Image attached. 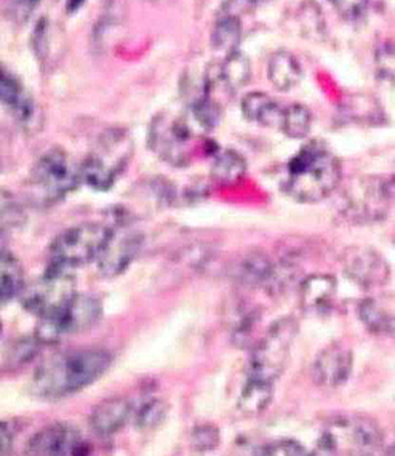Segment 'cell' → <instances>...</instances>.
<instances>
[{"label":"cell","instance_id":"obj_1","mask_svg":"<svg viewBox=\"0 0 395 456\" xmlns=\"http://www.w3.org/2000/svg\"><path fill=\"white\" fill-rule=\"evenodd\" d=\"M112 355L104 349H77L53 355L36 370L32 393L42 399H61L95 383L111 367Z\"/></svg>","mask_w":395,"mask_h":456},{"label":"cell","instance_id":"obj_2","mask_svg":"<svg viewBox=\"0 0 395 456\" xmlns=\"http://www.w3.org/2000/svg\"><path fill=\"white\" fill-rule=\"evenodd\" d=\"M340 159L322 142H309L292 159L285 180V192L301 204H317L340 188Z\"/></svg>","mask_w":395,"mask_h":456},{"label":"cell","instance_id":"obj_3","mask_svg":"<svg viewBox=\"0 0 395 456\" xmlns=\"http://www.w3.org/2000/svg\"><path fill=\"white\" fill-rule=\"evenodd\" d=\"M392 200L386 189V178L360 176L349 182L338 197V210L344 220L367 226L388 216Z\"/></svg>","mask_w":395,"mask_h":456},{"label":"cell","instance_id":"obj_4","mask_svg":"<svg viewBox=\"0 0 395 456\" xmlns=\"http://www.w3.org/2000/svg\"><path fill=\"white\" fill-rule=\"evenodd\" d=\"M132 156V142L120 130H111L101 136L96 148L80 164V180L95 191H109L114 186Z\"/></svg>","mask_w":395,"mask_h":456},{"label":"cell","instance_id":"obj_5","mask_svg":"<svg viewBox=\"0 0 395 456\" xmlns=\"http://www.w3.org/2000/svg\"><path fill=\"white\" fill-rule=\"evenodd\" d=\"M111 231L101 223H82L66 229L50 245L52 266L74 269L98 260Z\"/></svg>","mask_w":395,"mask_h":456},{"label":"cell","instance_id":"obj_6","mask_svg":"<svg viewBox=\"0 0 395 456\" xmlns=\"http://www.w3.org/2000/svg\"><path fill=\"white\" fill-rule=\"evenodd\" d=\"M32 192L40 202L55 204L79 186L80 168L60 148L47 151L32 167L29 175Z\"/></svg>","mask_w":395,"mask_h":456},{"label":"cell","instance_id":"obj_7","mask_svg":"<svg viewBox=\"0 0 395 456\" xmlns=\"http://www.w3.org/2000/svg\"><path fill=\"white\" fill-rule=\"evenodd\" d=\"M296 333L298 323L292 317H284L272 323L254 346L248 378L274 383L284 373Z\"/></svg>","mask_w":395,"mask_h":456},{"label":"cell","instance_id":"obj_8","mask_svg":"<svg viewBox=\"0 0 395 456\" xmlns=\"http://www.w3.org/2000/svg\"><path fill=\"white\" fill-rule=\"evenodd\" d=\"M76 295V281L71 269L52 266L45 274L26 285L20 298L24 309L40 319L61 314Z\"/></svg>","mask_w":395,"mask_h":456},{"label":"cell","instance_id":"obj_9","mask_svg":"<svg viewBox=\"0 0 395 456\" xmlns=\"http://www.w3.org/2000/svg\"><path fill=\"white\" fill-rule=\"evenodd\" d=\"M325 436L335 449L348 455L368 456L378 449L383 441L380 426L364 415H344L333 419Z\"/></svg>","mask_w":395,"mask_h":456},{"label":"cell","instance_id":"obj_10","mask_svg":"<svg viewBox=\"0 0 395 456\" xmlns=\"http://www.w3.org/2000/svg\"><path fill=\"white\" fill-rule=\"evenodd\" d=\"M150 148L170 166L182 167L190 159V130L181 118L158 116L149 132Z\"/></svg>","mask_w":395,"mask_h":456},{"label":"cell","instance_id":"obj_11","mask_svg":"<svg viewBox=\"0 0 395 456\" xmlns=\"http://www.w3.org/2000/svg\"><path fill=\"white\" fill-rule=\"evenodd\" d=\"M344 274L362 289H378L386 285L391 268L386 258L367 245H352L341 255Z\"/></svg>","mask_w":395,"mask_h":456},{"label":"cell","instance_id":"obj_12","mask_svg":"<svg viewBox=\"0 0 395 456\" xmlns=\"http://www.w3.org/2000/svg\"><path fill=\"white\" fill-rule=\"evenodd\" d=\"M142 237L133 229H112L111 236L104 245L103 252L98 256V271L104 277H117L127 271L141 250Z\"/></svg>","mask_w":395,"mask_h":456},{"label":"cell","instance_id":"obj_13","mask_svg":"<svg viewBox=\"0 0 395 456\" xmlns=\"http://www.w3.org/2000/svg\"><path fill=\"white\" fill-rule=\"evenodd\" d=\"M85 444L71 425L55 423L40 429L28 444V456H84Z\"/></svg>","mask_w":395,"mask_h":456},{"label":"cell","instance_id":"obj_14","mask_svg":"<svg viewBox=\"0 0 395 456\" xmlns=\"http://www.w3.org/2000/svg\"><path fill=\"white\" fill-rule=\"evenodd\" d=\"M352 351L344 343H332L320 351L312 365V375L317 385L338 387L344 385L352 371Z\"/></svg>","mask_w":395,"mask_h":456},{"label":"cell","instance_id":"obj_15","mask_svg":"<svg viewBox=\"0 0 395 456\" xmlns=\"http://www.w3.org/2000/svg\"><path fill=\"white\" fill-rule=\"evenodd\" d=\"M60 315L64 335L80 333L92 329L101 317V303L92 295H76L69 306Z\"/></svg>","mask_w":395,"mask_h":456},{"label":"cell","instance_id":"obj_16","mask_svg":"<svg viewBox=\"0 0 395 456\" xmlns=\"http://www.w3.org/2000/svg\"><path fill=\"white\" fill-rule=\"evenodd\" d=\"M132 417V403L124 397H111L100 402L90 415V425L100 436L119 433Z\"/></svg>","mask_w":395,"mask_h":456},{"label":"cell","instance_id":"obj_17","mask_svg":"<svg viewBox=\"0 0 395 456\" xmlns=\"http://www.w3.org/2000/svg\"><path fill=\"white\" fill-rule=\"evenodd\" d=\"M0 102L7 106L20 122H29L34 116L31 94L7 68H0Z\"/></svg>","mask_w":395,"mask_h":456},{"label":"cell","instance_id":"obj_18","mask_svg":"<svg viewBox=\"0 0 395 456\" xmlns=\"http://www.w3.org/2000/svg\"><path fill=\"white\" fill-rule=\"evenodd\" d=\"M336 279L328 274H312L300 283L301 306L306 311H322L336 295Z\"/></svg>","mask_w":395,"mask_h":456},{"label":"cell","instance_id":"obj_19","mask_svg":"<svg viewBox=\"0 0 395 456\" xmlns=\"http://www.w3.org/2000/svg\"><path fill=\"white\" fill-rule=\"evenodd\" d=\"M301 76L302 71H301L300 61L290 52L280 50L269 58L268 77L277 90L280 92L292 90L300 84Z\"/></svg>","mask_w":395,"mask_h":456},{"label":"cell","instance_id":"obj_20","mask_svg":"<svg viewBox=\"0 0 395 456\" xmlns=\"http://www.w3.org/2000/svg\"><path fill=\"white\" fill-rule=\"evenodd\" d=\"M242 112L246 120L256 122L262 126H278L284 116V108H280L269 94L254 92L244 96Z\"/></svg>","mask_w":395,"mask_h":456},{"label":"cell","instance_id":"obj_21","mask_svg":"<svg viewBox=\"0 0 395 456\" xmlns=\"http://www.w3.org/2000/svg\"><path fill=\"white\" fill-rule=\"evenodd\" d=\"M274 395V383L248 378L238 397V409L242 413L254 417L268 409Z\"/></svg>","mask_w":395,"mask_h":456},{"label":"cell","instance_id":"obj_22","mask_svg":"<svg viewBox=\"0 0 395 456\" xmlns=\"http://www.w3.org/2000/svg\"><path fill=\"white\" fill-rule=\"evenodd\" d=\"M24 271L13 255L0 252V303H7L23 293Z\"/></svg>","mask_w":395,"mask_h":456},{"label":"cell","instance_id":"obj_23","mask_svg":"<svg viewBox=\"0 0 395 456\" xmlns=\"http://www.w3.org/2000/svg\"><path fill=\"white\" fill-rule=\"evenodd\" d=\"M359 315L372 333L395 337V313L380 305L376 299H364L359 306Z\"/></svg>","mask_w":395,"mask_h":456},{"label":"cell","instance_id":"obj_24","mask_svg":"<svg viewBox=\"0 0 395 456\" xmlns=\"http://www.w3.org/2000/svg\"><path fill=\"white\" fill-rule=\"evenodd\" d=\"M246 172V159L238 154V151L226 150L222 151L214 158V167H212V178L214 182L222 186H230L240 182Z\"/></svg>","mask_w":395,"mask_h":456},{"label":"cell","instance_id":"obj_25","mask_svg":"<svg viewBox=\"0 0 395 456\" xmlns=\"http://www.w3.org/2000/svg\"><path fill=\"white\" fill-rule=\"evenodd\" d=\"M218 74L222 84L230 88V92H238L240 88L246 87L252 77V64L250 60L238 50L226 56Z\"/></svg>","mask_w":395,"mask_h":456},{"label":"cell","instance_id":"obj_26","mask_svg":"<svg viewBox=\"0 0 395 456\" xmlns=\"http://www.w3.org/2000/svg\"><path fill=\"white\" fill-rule=\"evenodd\" d=\"M242 39V23L238 16L222 15L214 24L212 32V44L218 52L226 56L238 52V44Z\"/></svg>","mask_w":395,"mask_h":456},{"label":"cell","instance_id":"obj_27","mask_svg":"<svg viewBox=\"0 0 395 456\" xmlns=\"http://www.w3.org/2000/svg\"><path fill=\"white\" fill-rule=\"evenodd\" d=\"M272 268H274V263L269 260L264 253H250L238 265V281L246 285H262L264 287L268 282L269 275L272 273Z\"/></svg>","mask_w":395,"mask_h":456},{"label":"cell","instance_id":"obj_28","mask_svg":"<svg viewBox=\"0 0 395 456\" xmlns=\"http://www.w3.org/2000/svg\"><path fill=\"white\" fill-rule=\"evenodd\" d=\"M312 126L310 110L302 104H292L285 108L280 130L292 140H302L308 136Z\"/></svg>","mask_w":395,"mask_h":456},{"label":"cell","instance_id":"obj_29","mask_svg":"<svg viewBox=\"0 0 395 456\" xmlns=\"http://www.w3.org/2000/svg\"><path fill=\"white\" fill-rule=\"evenodd\" d=\"M26 212L23 205L7 189L0 188V231L23 228Z\"/></svg>","mask_w":395,"mask_h":456},{"label":"cell","instance_id":"obj_30","mask_svg":"<svg viewBox=\"0 0 395 456\" xmlns=\"http://www.w3.org/2000/svg\"><path fill=\"white\" fill-rule=\"evenodd\" d=\"M192 110H194L196 120L204 128H214L220 122V118H222L220 106L208 96V94H202L200 98L194 102Z\"/></svg>","mask_w":395,"mask_h":456},{"label":"cell","instance_id":"obj_31","mask_svg":"<svg viewBox=\"0 0 395 456\" xmlns=\"http://www.w3.org/2000/svg\"><path fill=\"white\" fill-rule=\"evenodd\" d=\"M336 13L348 23H359L370 10V0H328Z\"/></svg>","mask_w":395,"mask_h":456},{"label":"cell","instance_id":"obj_32","mask_svg":"<svg viewBox=\"0 0 395 456\" xmlns=\"http://www.w3.org/2000/svg\"><path fill=\"white\" fill-rule=\"evenodd\" d=\"M190 441H192L194 449L198 452H210V450L216 449L220 444V431L212 425L198 426L192 431Z\"/></svg>","mask_w":395,"mask_h":456},{"label":"cell","instance_id":"obj_33","mask_svg":"<svg viewBox=\"0 0 395 456\" xmlns=\"http://www.w3.org/2000/svg\"><path fill=\"white\" fill-rule=\"evenodd\" d=\"M166 415V405L162 401H150L138 413V426L142 429L156 428L164 421Z\"/></svg>","mask_w":395,"mask_h":456},{"label":"cell","instance_id":"obj_34","mask_svg":"<svg viewBox=\"0 0 395 456\" xmlns=\"http://www.w3.org/2000/svg\"><path fill=\"white\" fill-rule=\"evenodd\" d=\"M304 447L301 445L300 442L292 441V439H285V441H278L272 445H269L268 449L264 450V456H308Z\"/></svg>","mask_w":395,"mask_h":456},{"label":"cell","instance_id":"obj_35","mask_svg":"<svg viewBox=\"0 0 395 456\" xmlns=\"http://www.w3.org/2000/svg\"><path fill=\"white\" fill-rule=\"evenodd\" d=\"M378 66H380V71L386 79L394 82L395 84V48L386 47L381 48L380 53H378Z\"/></svg>","mask_w":395,"mask_h":456},{"label":"cell","instance_id":"obj_36","mask_svg":"<svg viewBox=\"0 0 395 456\" xmlns=\"http://www.w3.org/2000/svg\"><path fill=\"white\" fill-rule=\"evenodd\" d=\"M308 456H338V450L335 449L332 441L324 434L317 444L316 449L312 450Z\"/></svg>","mask_w":395,"mask_h":456},{"label":"cell","instance_id":"obj_37","mask_svg":"<svg viewBox=\"0 0 395 456\" xmlns=\"http://www.w3.org/2000/svg\"><path fill=\"white\" fill-rule=\"evenodd\" d=\"M13 450V437L8 431L7 426L0 423V456H12Z\"/></svg>","mask_w":395,"mask_h":456},{"label":"cell","instance_id":"obj_38","mask_svg":"<svg viewBox=\"0 0 395 456\" xmlns=\"http://www.w3.org/2000/svg\"><path fill=\"white\" fill-rule=\"evenodd\" d=\"M15 4L18 7L24 8L26 12H29L32 8L39 5L40 0H15Z\"/></svg>","mask_w":395,"mask_h":456},{"label":"cell","instance_id":"obj_39","mask_svg":"<svg viewBox=\"0 0 395 456\" xmlns=\"http://www.w3.org/2000/svg\"><path fill=\"white\" fill-rule=\"evenodd\" d=\"M386 189H388L389 197H391V200L395 202V175L394 176H391V178H386Z\"/></svg>","mask_w":395,"mask_h":456},{"label":"cell","instance_id":"obj_40","mask_svg":"<svg viewBox=\"0 0 395 456\" xmlns=\"http://www.w3.org/2000/svg\"><path fill=\"white\" fill-rule=\"evenodd\" d=\"M84 2H85V0H68V10H69V12H76L77 8L84 5Z\"/></svg>","mask_w":395,"mask_h":456},{"label":"cell","instance_id":"obj_41","mask_svg":"<svg viewBox=\"0 0 395 456\" xmlns=\"http://www.w3.org/2000/svg\"><path fill=\"white\" fill-rule=\"evenodd\" d=\"M389 456H395V444L394 447H392V449H391V452H389Z\"/></svg>","mask_w":395,"mask_h":456},{"label":"cell","instance_id":"obj_42","mask_svg":"<svg viewBox=\"0 0 395 456\" xmlns=\"http://www.w3.org/2000/svg\"><path fill=\"white\" fill-rule=\"evenodd\" d=\"M152 2H166V0H152Z\"/></svg>","mask_w":395,"mask_h":456}]
</instances>
